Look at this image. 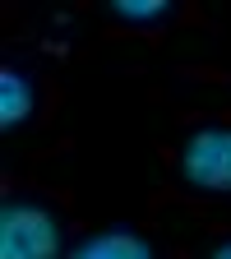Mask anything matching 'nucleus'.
<instances>
[{
	"mask_svg": "<svg viewBox=\"0 0 231 259\" xmlns=\"http://www.w3.org/2000/svg\"><path fill=\"white\" fill-rule=\"evenodd\" d=\"M60 218L32 199L0 204V259H60Z\"/></svg>",
	"mask_w": 231,
	"mask_h": 259,
	"instance_id": "obj_1",
	"label": "nucleus"
},
{
	"mask_svg": "<svg viewBox=\"0 0 231 259\" xmlns=\"http://www.w3.org/2000/svg\"><path fill=\"white\" fill-rule=\"evenodd\" d=\"M32 111H37V93H32V79L14 65L0 70V130H19Z\"/></svg>",
	"mask_w": 231,
	"mask_h": 259,
	"instance_id": "obj_4",
	"label": "nucleus"
},
{
	"mask_svg": "<svg viewBox=\"0 0 231 259\" xmlns=\"http://www.w3.org/2000/svg\"><path fill=\"white\" fill-rule=\"evenodd\" d=\"M208 259H231V241H226V245H217V250H213Z\"/></svg>",
	"mask_w": 231,
	"mask_h": 259,
	"instance_id": "obj_6",
	"label": "nucleus"
},
{
	"mask_svg": "<svg viewBox=\"0 0 231 259\" xmlns=\"http://www.w3.org/2000/svg\"><path fill=\"white\" fill-rule=\"evenodd\" d=\"M185 185L204 194H231V125H204L180 148Z\"/></svg>",
	"mask_w": 231,
	"mask_h": 259,
	"instance_id": "obj_2",
	"label": "nucleus"
},
{
	"mask_svg": "<svg viewBox=\"0 0 231 259\" xmlns=\"http://www.w3.org/2000/svg\"><path fill=\"white\" fill-rule=\"evenodd\" d=\"M70 259H157L153 245L139 236V232H129V227H107V232H93L83 236Z\"/></svg>",
	"mask_w": 231,
	"mask_h": 259,
	"instance_id": "obj_3",
	"label": "nucleus"
},
{
	"mask_svg": "<svg viewBox=\"0 0 231 259\" xmlns=\"http://www.w3.org/2000/svg\"><path fill=\"white\" fill-rule=\"evenodd\" d=\"M111 14L120 23H157L171 14V0H111Z\"/></svg>",
	"mask_w": 231,
	"mask_h": 259,
	"instance_id": "obj_5",
	"label": "nucleus"
}]
</instances>
